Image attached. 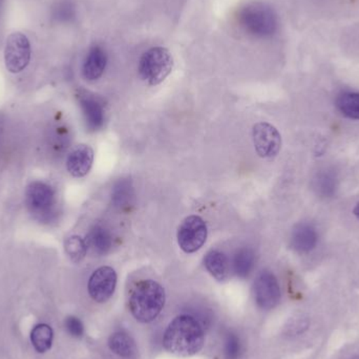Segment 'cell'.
Segmentation results:
<instances>
[{
    "mask_svg": "<svg viewBox=\"0 0 359 359\" xmlns=\"http://www.w3.org/2000/svg\"><path fill=\"white\" fill-rule=\"evenodd\" d=\"M236 19L241 29L255 38H270L278 31V20L276 11L269 4L259 0L243 4Z\"/></svg>",
    "mask_w": 359,
    "mask_h": 359,
    "instance_id": "3957f363",
    "label": "cell"
},
{
    "mask_svg": "<svg viewBox=\"0 0 359 359\" xmlns=\"http://www.w3.org/2000/svg\"><path fill=\"white\" fill-rule=\"evenodd\" d=\"M337 107L345 117L359 120V93H344L337 98Z\"/></svg>",
    "mask_w": 359,
    "mask_h": 359,
    "instance_id": "ffe728a7",
    "label": "cell"
},
{
    "mask_svg": "<svg viewBox=\"0 0 359 359\" xmlns=\"http://www.w3.org/2000/svg\"><path fill=\"white\" fill-rule=\"evenodd\" d=\"M318 236L316 228L310 224H299L294 228L291 236L293 249L299 253H308L316 248Z\"/></svg>",
    "mask_w": 359,
    "mask_h": 359,
    "instance_id": "5bb4252c",
    "label": "cell"
},
{
    "mask_svg": "<svg viewBox=\"0 0 359 359\" xmlns=\"http://www.w3.org/2000/svg\"><path fill=\"white\" fill-rule=\"evenodd\" d=\"M206 238L207 226L202 217L190 215L180 225L178 243L184 252H196L205 244Z\"/></svg>",
    "mask_w": 359,
    "mask_h": 359,
    "instance_id": "8992f818",
    "label": "cell"
},
{
    "mask_svg": "<svg viewBox=\"0 0 359 359\" xmlns=\"http://www.w3.org/2000/svg\"><path fill=\"white\" fill-rule=\"evenodd\" d=\"M25 204L29 212L39 221H50L55 212L56 194L54 189L43 182L36 181L27 186Z\"/></svg>",
    "mask_w": 359,
    "mask_h": 359,
    "instance_id": "5b68a950",
    "label": "cell"
},
{
    "mask_svg": "<svg viewBox=\"0 0 359 359\" xmlns=\"http://www.w3.org/2000/svg\"><path fill=\"white\" fill-rule=\"evenodd\" d=\"M205 335L202 325L194 316H177L164 333L163 345L170 353L181 358L194 355L202 350Z\"/></svg>",
    "mask_w": 359,
    "mask_h": 359,
    "instance_id": "6da1fadb",
    "label": "cell"
},
{
    "mask_svg": "<svg viewBox=\"0 0 359 359\" xmlns=\"http://www.w3.org/2000/svg\"><path fill=\"white\" fill-rule=\"evenodd\" d=\"M107 65V54L104 48L100 46H94L88 50L86 59H84L82 73L84 78L95 81L99 79L104 73Z\"/></svg>",
    "mask_w": 359,
    "mask_h": 359,
    "instance_id": "4fadbf2b",
    "label": "cell"
},
{
    "mask_svg": "<svg viewBox=\"0 0 359 359\" xmlns=\"http://www.w3.org/2000/svg\"><path fill=\"white\" fill-rule=\"evenodd\" d=\"M174 60L168 48L154 46L141 56L139 74L143 81L149 86H158L168 77L172 71Z\"/></svg>",
    "mask_w": 359,
    "mask_h": 359,
    "instance_id": "277c9868",
    "label": "cell"
},
{
    "mask_svg": "<svg viewBox=\"0 0 359 359\" xmlns=\"http://www.w3.org/2000/svg\"><path fill=\"white\" fill-rule=\"evenodd\" d=\"M353 213L359 219V202L358 203V205H356L355 208H354Z\"/></svg>",
    "mask_w": 359,
    "mask_h": 359,
    "instance_id": "4316f807",
    "label": "cell"
},
{
    "mask_svg": "<svg viewBox=\"0 0 359 359\" xmlns=\"http://www.w3.org/2000/svg\"><path fill=\"white\" fill-rule=\"evenodd\" d=\"M165 290L159 283L143 280L130 292V311L138 322L149 324L159 316L165 305Z\"/></svg>",
    "mask_w": 359,
    "mask_h": 359,
    "instance_id": "7a4b0ae2",
    "label": "cell"
},
{
    "mask_svg": "<svg viewBox=\"0 0 359 359\" xmlns=\"http://www.w3.org/2000/svg\"><path fill=\"white\" fill-rule=\"evenodd\" d=\"M316 188L323 196H331L337 189V179L329 172H322L316 180Z\"/></svg>",
    "mask_w": 359,
    "mask_h": 359,
    "instance_id": "cb8c5ba5",
    "label": "cell"
},
{
    "mask_svg": "<svg viewBox=\"0 0 359 359\" xmlns=\"http://www.w3.org/2000/svg\"><path fill=\"white\" fill-rule=\"evenodd\" d=\"M53 337H54V333H53L52 328L48 325H37L32 330V345L34 346L36 351L39 352V353H44L52 347Z\"/></svg>",
    "mask_w": 359,
    "mask_h": 359,
    "instance_id": "d6986e66",
    "label": "cell"
},
{
    "mask_svg": "<svg viewBox=\"0 0 359 359\" xmlns=\"http://www.w3.org/2000/svg\"><path fill=\"white\" fill-rule=\"evenodd\" d=\"M86 243L97 255H107L113 246V236L107 228L97 225L90 230Z\"/></svg>",
    "mask_w": 359,
    "mask_h": 359,
    "instance_id": "e0dca14e",
    "label": "cell"
},
{
    "mask_svg": "<svg viewBox=\"0 0 359 359\" xmlns=\"http://www.w3.org/2000/svg\"><path fill=\"white\" fill-rule=\"evenodd\" d=\"M253 143L257 155L264 159H273L282 147V137L271 124L259 122L253 126Z\"/></svg>",
    "mask_w": 359,
    "mask_h": 359,
    "instance_id": "ba28073f",
    "label": "cell"
},
{
    "mask_svg": "<svg viewBox=\"0 0 359 359\" xmlns=\"http://www.w3.org/2000/svg\"><path fill=\"white\" fill-rule=\"evenodd\" d=\"M80 105L90 130H98L104 123V107L98 97L88 92L80 93Z\"/></svg>",
    "mask_w": 359,
    "mask_h": 359,
    "instance_id": "8fae6325",
    "label": "cell"
},
{
    "mask_svg": "<svg viewBox=\"0 0 359 359\" xmlns=\"http://www.w3.org/2000/svg\"><path fill=\"white\" fill-rule=\"evenodd\" d=\"M109 347L113 353L126 359L136 358L138 353L136 341L128 333L119 331L114 333L109 339Z\"/></svg>",
    "mask_w": 359,
    "mask_h": 359,
    "instance_id": "9a60e30c",
    "label": "cell"
},
{
    "mask_svg": "<svg viewBox=\"0 0 359 359\" xmlns=\"http://www.w3.org/2000/svg\"><path fill=\"white\" fill-rule=\"evenodd\" d=\"M65 328H67V332L73 337H81L84 333V327L82 324L81 320L75 316H69L65 320Z\"/></svg>",
    "mask_w": 359,
    "mask_h": 359,
    "instance_id": "484cf974",
    "label": "cell"
},
{
    "mask_svg": "<svg viewBox=\"0 0 359 359\" xmlns=\"http://www.w3.org/2000/svg\"><path fill=\"white\" fill-rule=\"evenodd\" d=\"M117 286V273L109 266L98 268L88 280V293L97 303H105L113 297Z\"/></svg>",
    "mask_w": 359,
    "mask_h": 359,
    "instance_id": "30bf717a",
    "label": "cell"
},
{
    "mask_svg": "<svg viewBox=\"0 0 359 359\" xmlns=\"http://www.w3.org/2000/svg\"><path fill=\"white\" fill-rule=\"evenodd\" d=\"M52 15L58 22H69L76 17L75 4L71 0H59L53 6Z\"/></svg>",
    "mask_w": 359,
    "mask_h": 359,
    "instance_id": "603a6c76",
    "label": "cell"
},
{
    "mask_svg": "<svg viewBox=\"0 0 359 359\" xmlns=\"http://www.w3.org/2000/svg\"><path fill=\"white\" fill-rule=\"evenodd\" d=\"M255 266V255L250 248H242L236 253L233 270L238 278H248Z\"/></svg>",
    "mask_w": 359,
    "mask_h": 359,
    "instance_id": "ac0fdd59",
    "label": "cell"
},
{
    "mask_svg": "<svg viewBox=\"0 0 359 359\" xmlns=\"http://www.w3.org/2000/svg\"><path fill=\"white\" fill-rule=\"evenodd\" d=\"M226 359H238L241 355V341L238 335L229 333L226 337L225 346H224Z\"/></svg>",
    "mask_w": 359,
    "mask_h": 359,
    "instance_id": "d4e9b609",
    "label": "cell"
},
{
    "mask_svg": "<svg viewBox=\"0 0 359 359\" xmlns=\"http://www.w3.org/2000/svg\"><path fill=\"white\" fill-rule=\"evenodd\" d=\"M94 162V151L88 145L76 147L67 160V168L69 174L75 178L86 176L92 168Z\"/></svg>",
    "mask_w": 359,
    "mask_h": 359,
    "instance_id": "7c38bea8",
    "label": "cell"
},
{
    "mask_svg": "<svg viewBox=\"0 0 359 359\" xmlns=\"http://www.w3.org/2000/svg\"><path fill=\"white\" fill-rule=\"evenodd\" d=\"M31 59V46L27 36L14 33L6 40L4 60L11 73H20L29 65Z\"/></svg>",
    "mask_w": 359,
    "mask_h": 359,
    "instance_id": "52a82bcc",
    "label": "cell"
},
{
    "mask_svg": "<svg viewBox=\"0 0 359 359\" xmlns=\"http://www.w3.org/2000/svg\"><path fill=\"white\" fill-rule=\"evenodd\" d=\"M280 287L278 278L272 272L263 271L255 283V299L257 305L263 310H272L280 304Z\"/></svg>",
    "mask_w": 359,
    "mask_h": 359,
    "instance_id": "9c48e42d",
    "label": "cell"
},
{
    "mask_svg": "<svg viewBox=\"0 0 359 359\" xmlns=\"http://www.w3.org/2000/svg\"><path fill=\"white\" fill-rule=\"evenodd\" d=\"M358 359H359V358Z\"/></svg>",
    "mask_w": 359,
    "mask_h": 359,
    "instance_id": "83f0119b",
    "label": "cell"
},
{
    "mask_svg": "<svg viewBox=\"0 0 359 359\" xmlns=\"http://www.w3.org/2000/svg\"><path fill=\"white\" fill-rule=\"evenodd\" d=\"M205 267L209 273L219 282H224L229 276V261L221 251L212 250L207 253L204 259Z\"/></svg>",
    "mask_w": 359,
    "mask_h": 359,
    "instance_id": "2e32d148",
    "label": "cell"
},
{
    "mask_svg": "<svg viewBox=\"0 0 359 359\" xmlns=\"http://www.w3.org/2000/svg\"><path fill=\"white\" fill-rule=\"evenodd\" d=\"M111 198H113L114 205L118 208H128L133 204V198H134L132 183L128 180L118 182L114 187Z\"/></svg>",
    "mask_w": 359,
    "mask_h": 359,
    "instance_id": "44dd1931",
    "label": "cell"
},
{
    "mask_svg": "<svg viewBox=\"0 0 359 359\" xmlns=\"http://www.w3.org/2000/svg\"><path fill=\"white\" fill-rule=\"evenodd\" d=\"M65 249L74 263H79L86 257L88 245L80 236H74L65 241Z\"/></svg>",
    "mask_w": 359,
    "mask_h": 359,
    "instance_id": "7402d4cb",
    "label": "cell"
}]
</instances>
